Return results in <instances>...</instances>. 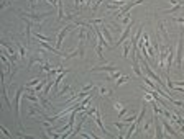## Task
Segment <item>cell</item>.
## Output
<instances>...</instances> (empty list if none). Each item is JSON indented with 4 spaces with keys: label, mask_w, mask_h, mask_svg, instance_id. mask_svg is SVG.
<instances>
[{
    "label": "cell",
    "mask_w": 184,
    "mask_h": 139,
    "mask_svg": "<svg viewBox=\"0 0 184 139\" xmlns=\"http://www.w3.org/2000/svg\"><path fill=\"white\" fill-rule=\"evenodd\" d=\"M140 3H143V0H133V2H128V3H125V5L122 7V8H118V10L115 12V17L120 20V18H123L126 13L132 10L133 7H135V5H140Z\"/></svg>",
    "instance_id": "obj_1"
},
{
    "label": "cell",
    "mask_w": 184,
    "mask_h": 139,
    "mask_svg": "<svg viewBox=\"0 0 184 139\" xmlns=\"http://www.w3.org/2000/svg\"><path fill=\"white\" fill-rule=\"evenodd\" d=\"M22 15H25V17H28V20H31V21H36V23H41V20L46 17H49V15H53V12H46V13H34V12H20Z\"/></svg>",
    "instance_id": "obj_2"
},
{
    "label": "cell",
    "mask_w": 184,
    "mask_h": 139,
    "mask_svg": "<svg viewBox=\"0 0 184 139\" xmlns=\"http://www.w3.org/2000/svg\"><path fill=\"white\" fill-rule=\"evenodd\" d=\"M133 25H135V21H133V20H132V21H130V23H128V25H126V26H125V28H123V33H122V35H120V38H118V41H117V43H115V44H114V46H112V47H117V46H120V44H122V43H123V41H126V38H128V36H130V35H132V28H133Z\"/></svg>",
    "instance_id": "obj_3"
},
{
    "label": "cell",
    "mask_w": 184,
    "mask_h": 139,
    "mask_svg": "<svg viewBox=\"0 0 184 139\" xmlns=\"http://www.w3.org/2000/svg\"><path fill=\"white\" fill-rule=\"evenodd\" d=\"M72 29V25H66V26H63V29L57 33V39H56V49H59L61 47V44H63L64 38H66V35H68L69 31Z\"/></svg>",
    "instance_id": "obj_4"
},
{
    "label": "cell",
    "mask_w": 184,
    "mask_h": 139,
    "mask_svg": "<svg viewBox=\"0 0 184 139\" xmlns=\"http://www.w3.org/2000/svg\"><path fill=\"white\" fill-rule=\"evenodd\" d=\"M184 38L183 36H181V38H179V41H178V49H176V65H178L179 69H181V67H183V46H184Z\"/></svg>",
    "instance_id": "obj_5"
},
{
    "label": "cell",
    "mask_w": 184,
    "mask_h": 139,
    "mask_svg": "<svg viewBox=\"0 0 184 139\" xmlns=\"http://www.w3.org/2000/svg\"><path fill=\"white\" fill-rule=\"evenodd\" d=\"M23 90L25 88L20 87L17 90V93H15V111H17V118H18V124L22 126V121H20V98H22V95H23Z\"/></svg>",
    "instance_id": "obj_6"
},
{
    "label": "cell",
    "mask_w": 184,
    "mask_h": 139,
    "mask_svg": "<svg viewBox=\"0 0 184 139\" xmlns=\"http://www.w3.org/2000/svg\"><path fill=\"white\" fill-rule=\"evenodd\" d=\"M172 59H174V54H172V47H168V56H166V79H169V72H171L172 67Z\"/></svg>",
    "instance_id": "obj_7"
},
{
    "label": "cell",
    "mask_w": 184,
    "mask_h": 139,
    "mask_svg": "<svg viewBox=\"0 0 184 139\" xmlns=\"http://www.w3.org/2000/svg\"><path fill=\"white\" fill-rule=\"evenodd\" d=\"M100 29H102V35L105 36V39H107V43H109L110 44V47L114 46V43H112V41H114V38H112V33H110V29H109V25H100Z\"/></svg>",
    "instance_id": "obj_8"
},
{
    "label": "cell",
    "mask_w": 184,
    "mask_h": 139,
    "mask_svg": "<svg viewBox=\"0 0 184 139\" xmlns=\"http://www.w3.org/2000/svg\"><path fill=\"white\" fill-rule=\"evenodd\" d=\"M153 123H155V126H156V134H155V138H158V139L164 138V133H163V126L160 124L158 115H155V118H153Z\"/></svg>",
    "instance_id": "obj_9"
},
{
    "label": "cell",
    "mask_w": 184,
    "mask_h": 139,
    "mask_svg": "<svg viewBox=\"0 0 184 139\" xmlns=\"http://www.w3.org/2000/svg\"><path fill=\"white\" fill-rule=\"evenodd\" d=\"M146 100H143V103H141V111H140V115H138V118L135 120V123H137V126H140L141 124V121L145 120V115H146Z\"/></svg>",
    "instance_id": "obj_10"
},
{
    "label": "cell",
    "mask_w": 184,
    "mask_h": 139,
    "mask_svg": "<svg viewBox=\"0 0 184 139\" xmlns=\"http://www.w3.org/2000/svg\"><path fill=\"white\" fill-rule=\"evenodd\" d=\"M92 72H115V70H118V67H115V65H102V67H92Z\"/></svg>",
    "instance_id": "obj_11"
},
{
    "label": "cell",
    "mask_w": 184,
    "mask_h": 139,
    "mask_svg": "<svg viewBox=\"0 0 184 139\" xmlns=\"http://www.w3.org/2000/svg\"><path fill=\"white\" fill-rule=\"evenodd\" d=\"M161 124L164 126V129H166L168 133H169V136H172V138H176L178 134H176V131H174V128L169 126V123H168V118H161Z\"/></svg>",
    "instance_id": "obj_12"
},
{
    "label": "cell",
    "mask_w": 184,
    "mask_h": 139,
    "mask_svg": "<svg viewBox=\"0 0 184 139\" xmlns=\"http://www.w3.org/2000/svg\"><path fill=\"white\" fill-rule=\"evenodd\" d=\"M133 70H135V74H137L140 79H143V72H141V64H140V61H138V57L133 59Z\"/></svg>",
    "instance_id": "obj_13"
},
{
    "label": "cell",
    "mask_w": 184,
    "mask_h": 139,
    "mask_svg": "<svg viewBox=\"0 0 184 139\" xmlns=\"http://www.w3.org/2000/svg\"><path fill=\"white\" fill-rule=\"evenodd\" d=\"M95 123H97V126L100 128V131H102L103 134H107V129H105V126H103L102 116H100V111H99V110H95Z\"/></svg>",
    "instance_id": "obj_14"
},
{
    "label": "cell",
    "mask_w": 184,
    "mask_h": 139,
    "mask_svg": "<svg viewBox=\"0 0 184 139\" xmlns=\"http://www.w3.org/2000/svg\"><path fill=\"white\" fill-rule=\"evenodd\" d=\"M166 56H168V47H161L160 49V69L161 67H164V61H166Z\"/></svg>",
    "instance_id": "obj_15"
},
{
    "label": "cell",
    "mask_w": 184,
    "mask_h": 139,
    "mask_svg": "<svg viewBox=\"0 0 184 139\" xmlns=\"http://www.w3.org/2000/svg\"><path fill=\"white\" fill-rule=\"evenodd\" d=\"M7 54H8V52H7ZM7 54H2V62H3V65H5V70L10 74V72H12V64H13V62H10V61H8Z\"/></svg>",
    "instance_id": "obj_16"
},
{
    "label": "cell",
    "mask_w": 184,
    "mask_h": 139,
    "mask_svg": "<svg viewBox=\"0 0 184 139\" xmlns=\"http://www.w3.org/2000/svg\"><path fill=\"white\" fill-rule=\"evenodd\" d=\"M158 28H160L161 35H163V39L169 41V35H168V31H166V28H164V23H163V21H158Z\"/></svg>",
    "instance_id": "obj_17"
},
{
    "label": "cell",
    "mask_w": 184,
    "mask_h": 139,
    "mask_svg": "<svg viewBox=\"0 0 184 139\" xmlns=\"http://www.w3.org/2000/svg\"><path fill=\"white\" fill-rule=\"evenodd\" d=\"M66 74H68V70H63V72H59V74H57V77L54 79V90H57V85L61 84V80L64 79V76H66Z\"/></svg>",
    "instance_id": "obj_18"
},
{
    "label": "cell",
    "mask_w": 184,
    "mask_h": 139,
    "mask_svg": "<svg viewBox=\"0 0 184 139\" xmlns=\"http://www.w3.org/2000/svg\"><path fill=\"white\" fill-rule=\"evenodd\" d=\"M25 100L26 102H33V103H40V97H36V95H33V93H25Z\"/></svg>",
    "instance_id": "obj_19"
},
{
    "label": "cell",
    "mask_w": 184,
    "mask_h": 139,
    "mask_svg": "<svg viewBox=\"0 0 184 139\" xmlns=\"http://www.w3.org/2000/svg\"><path fill=\"white\" fill-rule=\"evenodd\" d=\"M130 49H132V39H130V41H126L125 44H123V57H125V59H128Z\"/></svg>",
    "instance_id": "obj_20"
},
{
    "label": "cell",
    "mask_w": 184,
    "mask_h": 139,
    "mask_svg": "<svg viewBox=\"0 0 184 139\" xmlns=\"http://www.w3.org/2000/svg\"><path fill=\"white\" fill-rule=\"evenodd\" d=\"M40 105L43 106V108H46V110H51V108H53L51 102H48V100H46L45 97H41V95H40Z\"/></svg>",
    "instance_id": "obj_21"
},
{
    "label": "cell",
    "mask_w": 184,
    "mask_h": 139,
    "mask_svg": "<svg viewBox=\"0 0 184 139\" xmlns=\"http://www.w3.org/2000/svg\"><path fill=\"white\" fill-rule=\"evenodd\" d=\"M33 64H40V65H43V64H45V61H43V59L41 57H31L30 59V62H28V67H31V65H33Z\"/></svg>",
    "instance_id": "obj_22"
},
{
    "label": "cell",
    "mask_w": 184,
    "mask_h": 139,
    "mask_svg": "<svg viewBox=\"0 0 184 139\" xmlns=\"http://www.w3.org/2000/svg\"><path fill=\"white\" fill-rule=\"evenodd\" d=\"M2 97H3V100H5V105H7V106H10V102H8V95H7V87H5V84H2Z\"/></svg>",
    "instance_id": "obj_23"
},
{
    "label": "cell",
    "mask_w": 184,
    "mask_h": 139,
    "mask_svg": "<svg viewBox=\"0 0 184 139\" xmlns=\"http://www.w3.org/2000/svg\"><path fill=\"white\" fill-rule=\"evenodd\" d=\"M18 46V54H20V57H25L26 56V47L23 46V44H20V43H17Z\"/></svg>",
    "instance_id": "obj_24"
},
{
    "label": "cell",
    "mask_w": 184,
    "mask_h": 139,
    "mask_svg": "<svg viewBox=\"0 0 184 139\" xmlns=\"http://www.w3.org/2000/svg\"><path fill=\"white\" fill-rule=\"evenodd\" d=\"M53 85H54V80H51V79H49V82H48V84L45 85V93H46V95H48V93L51 92Z\"/></svg>",
    "instance_id": "obj_25"
},
{
    "label": "cell",
    "mask_w": 184,
    "mask_h": 139,
    "mask_svg": "<svg viewBox=\"0 0 184 139\" xmlns=\"http://www.w3.org/2000/svg\"><path fill=\"white\" fill-rule=\"evenodd\" d=\"M102 47L103 46H100V44H99V46H95V51H97V56H99V59H100V61H105V57H103V54H102Z\"/></svg>",
    "instance_id": "obj_26"
},
{
    "label": "cell",
    "mask_w": 184,
    "mask_h": 139,
    "mask_svg": "<svg viewBox=\"0 0 184 139\" xmlns=\"http://www.w3.org/2000/svg\"><path fill=\"white\" fill-rule=\"evenodd\" d=\"M128 80H130V77H126V76L118 77V80H117V87H120L122 84H125V82H128Z\"/></svg>",
    "instance_id": "obj_27"
},
{
    "label": "cell",
    "mask_w": 184,
    "mask_h": 139,
    "mask_svg": "<svg viewBox=\"0 0 184 139\" xmlns=\"http://www.w3.org/2000/svg\"><path fill=\"white\" fill-rule=\"evenodd\" d=\"M135 129H137V123L133 121V124H132V126H130V129H128V133L125 134V138H130V136H132V134L135 133Z\"/></svg>",
    "instance_id": "obj_28"
},
{
    "label": "cell",
    "mask_w": 184,
    "mask_h": 139,
    "mask_svg": "<svg viewBox=\"0 0 184 139\" xmlns=\"http://www.w3.org/2000/svg\"><path fill=\"white\" fill-rule=\"evenodd\" d=\"M166 80H168V79H166ZM174 85H183V87H184V80H179V82H169V80H168V87H169V88H172Z\"/></svg>",
    "instance_id": "obj_29"
},
{
    "label": "cell",
    "mask_w": 184,
    "mask_h": 139,
    "mask_svg": "<svg viewBox=\"0 0 184 139\" xmlns=\"http://www.w3.org/2000/svg\"><path fill=\"white\" fill-rule=\"evenodd\" d=\"M99 90H100V95H112V90H109L107 87H100Z\"/></svg>",
    "instance_id": "obj_30"
},
{
    "label": "cell",
    "mask_w": 184,
    "mask_h": 139,
    "mask_svg": "<svg viewBox=\"0 0 184 139\" xmlns=\"http://www.w3.org/2000/svg\"><path fill=\"white\" fill-rule=\"evenodd\" d=\"M118 77H120V72L115 70V72H112V76L110 77H107V80H115V79H118Z\"/></svg>",
    "instance_id": "obj_31"
},
{
    "label": "cell",
    "mask_w": 184,
    "mask_h": 139,
    "mask_svg": "<svg viewBox=\"0 0 184 139\" xmlns=\"http://www.w3.org/2000/svg\"><path fill=\"white\" fill-rule=\"evenodd\" d=\"M40 79H38V77H36V79H33V80H30L28 82V85H26V88H28V87H33V85H38V84H40Z\"/></svg>",
    "instance_id": "obj_32"
},
{
    "label": "cell",
    "mask_w": 184,
    "mask_h": 139,
    "mask_svg": "<svg viewBox=\"0 0 184 139\" xmlns=\"http://www.w3.org/2000/svg\"><path fill=\"white\" fill-rule=\"evenodd\" d=\"M80 7H84V0H74V8L79 10Z\"/></svg>",
    "instance_id": "obj_33"
},
{
    "label": "cell",
    "mask_w": 184,
    "mask_h": 139,
    "mask_svg": "<svg viewBox=\"0 0 184 139\" xmlns=\"http://www.w3.org/2000/svg\"><path fill=\"white\" fill-rule=\"evenodd\" d=\"M103 0H95V3H94V7H92V12L95 13L97 12V8H99V5H100V3H102Z\"/></svg>",
    "instance_id": "obj_34"
},
{
    "label": "cell",
    "mask_w": 184,
    "mask_h": 139,
    "mask_svg": "<svg viewBox=\"0 0 184 139\" xmlns=\"http://www.w3.org/2000/svg\"><path fill=\"white\" fill-rule=\"evenodd\" d=\"M66 92H69V85H64V87L61 88V90H59V92H57L56 95L59 97V95H63V93H66Z\"/></svg>",
    "instance_id": "obj_35"
},
{
    "label": "cell",
    "mask_w": 184,
    "mask_h": 139,
    "mask_svg": "<svg viewBox=\"0 0 184 139\" xmlns=\"http://www.w3.org/2000/svg\"><path fill=\"white\" fill-rule=\"evenodd\" d=\"M92 87H94L92 84H87V85H84V87H82V90H80V92H91Z\"/></svg>",
    "instance_id": "obj_36"
},
{
    "label": "cell",
    "mask_w": 184,
    "mask_h": 139,
    "mask_svg": "<svg viewBox=\"0 0 184 139\" xmlns=\"http://www.w3.org/2000/svg\"><path fill=\"white\" fill-rule=\"evenodd\" d=\"M36 38H38V39H41V41H51L49 38H46V36H43L41 33H36Z\"/></svg>",
    "instance_id": "obj_37"
},
{
    "label": "cell",
    "mask_w": 184,
    "mask_h": 139,
    "mask_svg": "<svg viewBox=\"0 0 184 139\" xmlns=\"http://www.w3.org/2000/svg\"><path fill=\"white\" fill-rule=\"evenodd\" d=\"M114 126L117 128V129H120V131H122V129H123V123H118V121H115V123H114Z\"/></svg>",
    "instance_id": "obj_38"
},
{
    "label": "cell",
    "mask_w": 184,
    "mask_h": 139,
    "mask_svg": "<svg viewBox=\"0 0 184 139\" xmlns=\"http://www.w3.org/2000/svg\"><path fill=\"white\" fill-rule=\"evenodd\" d=\"M133 120H137V118H135V115H133V116H126V118L123 120V121H125V123H132Z\"/></svg>",
    "instance_id": "obj_39"
},
{
    "label": "cell",
    "mask_w": 184,
    "mask_h": 139,
    "mask_svg": "<svg viewBox=\"0 0 184 139\" xmlns=\"http://www.w3.org/2000/svg\"><path fill=\"white\" fill-rule=\"evenodd\" d=\"M2 133L5 134L7 138H12V134H10V133H8V129H7V128H3V126H2Z\"/></svg>",
    "instance_id": "obj_40"
},
{
    "label": "cell",
    "mask_w": 184,
    "mask_h": 139,
    "mask_svg": "<svg viewBox=\"0 0 184 139\" xmlns=\"http://www.w3.org/2000/svg\"><path fill=\"white\" fill-rule=\"evenodd\" d=\"M151 123H153V120H150V121H146V124H145V126H143L145 133H146V131H148V129H150V124H151Z\"/></svg>",
    "instance_id": "obj_41"
},
{
    "label": "cell",
    "mask_w": 184,
    "mask_h": 139,
    "mask_svg": "<svg viewBox=\"0 0 184 139\" xmlns=\"http://www.w3.org/2000/svg\"><path fill=\"white\" fill-rule=\"evenodd\" d=\"M125 113H126V108H122V110L118 111V118H123V116H125Z\"/></svg>",
    "instance_id": "obj_42"
},
{
    "label": "cell",
    "mask_w": 184,
    "mask_h": 139,
    "mask_svg": "<svg viewBox=\"0 0 184 139\" xmlns=\"http://www.w3.org/2000/svg\"><path fill=\"white\" fill-rule=\"evenodd\" d=\"M114 106H115V110H118V111H120V106H122V103H120V102H115V103H114Z\"/></svg>",
    "instance_id": "obj_43"
},
{
    "label": "cell",
    "mask_w": 184,
    "mask_h": 139,
    "mask_svg": "<svg viewBox=\"0 0 184 139\" xmlns=\"http://www.w3.org/2000/svg\"><path fill=\"white\" fill-rule=\"evenodd\" d=\"M179 129H181V133L184 134V124H179Z\"/></svg>",
    "instance_id": "obj_44"
},
{
    "label": "cell",
    "mask_w": 184,
    "mask_h": 139,
    "mask_svg": "<svg viewBox=\"0 0 184 139\" xmlns=\"http://www.w3.org/2000/svg\"><path fill=\"white\" fill-rule=\"evenodd\" d=\"M117 2H120V3H123V5H125V0H117Z\"/></svg>",
    "instance_id": "obj_45"
}]
</instances>
